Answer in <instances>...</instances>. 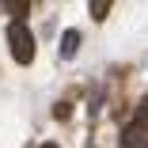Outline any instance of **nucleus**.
<instances>
[{
    "mask_svg": "<svg viewBox=\"0 0 148 148\" xmlns=\"http://www.w3.org/2000/svg\"><path fill=\"white\" fill-rule=\"evenodd\" d=\"M110 4H114V0H87L91 19H106V15H110Z\"/></svg>",
    "mask_w": 148,
    "mask_h": 148,
    "instance_id": "39448f33",
    "label": "nucleus"
},
{
    "mask_svg": "<svg viewBox=\"0 0 148 148\" xmlns=\"http://www.w3.org/2000/svg\"><path fill=\"white\" fill-rule=\"evenodd\" d=\"M80 49V31H65L61 34V46H57V53H61V61H72Z\"/></svg>",
    "mask_w": 148,
    "mask_h": 148,
    "instance_id": "7ed1b4c3",
    "label": "nucleus"
},
{
    "mask_svg": "<svg viewBox=\"0 0 148 148\" xmlns=\"http://www.w3.org/2000/svg\"><path fill=\"white\" fill-rule=\"evenodd\" d=\"M0 12H8L12 19H23L31 12V0H0Z\"/></svg>",
    "mask_w": 148,
    "mask_h": 148,
    "instance_id": "20e7f679",
    "label": "nucleus"
},
{
    "mask_svg": "<svg viewBox=\"0 0 148 148\" xmlns=\"http://www.w3.org/2000/svg\"><path fill=\"white\" fill-rule=\"evenodd\" d=\"M122 148H148V125L133 122L122 129Z\"/></svg>",
    "mask_w": 148,
    "mask_h": 148,
    "instance_id": "f03ea898",
    "label": "nucleus"
},
{
    "mask_svg": "<svg viewBox=\"0 0 148 148\" xmlns=\"http://www.w3.org/2000/svg\"><path fill=\"white\" fill-rule=\"evenodd\" d=\"M42 148H57V144H42Z\"/></svg>",
    "mask_w": 148,
    "mask_h": 148,
    "instance_id": "0eeeda50",
    "label": "nucleus"
},
{
    "mask_svg": "<svg viewBox=\"0 0 148 148\" xmlns=\"http://www.w3.org/2000/svg\"><path fill=\"white\" fill-rule=\"evenodd\" d=\"M69 114H72L69 103H57V106H53V118H69Z\"/></svg>",
    "mask_w": 148,
    "mask_h": 148,
    "instance_id": "423d86ee",
    "label": "nucleus"
},
{
    "mask_svg": "<svg viewBox=\"0 0 148 148\" xmlns=\"http://www.w3.org/2000/svg\"><path fill=\"white\" fill-rule=\"evenodd\" d=\"M8 42H12V57H15L19 65H31L34 61V34H31V27H27L23 19H12Z\"/></svg>",
    "mask_w": 148,
    "mask_h": 148,
    "instance_id": "f257e3e1",
    "label": "nucleus"
}]
</instances>
